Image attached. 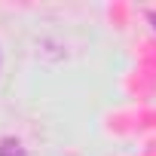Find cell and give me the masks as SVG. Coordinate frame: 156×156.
Instances as JSON below:
<instances>
[{"mask_svg": "<svg viewBox=\"0 0 156 156\" xmlns=\"http://www.w3.org/2000/svg\"><path fill=\"white\" fill-rule=\"evenodd\" d=\"M0 156H28V150L16 135H3L0 138Z\"/></svg>", "mask_w": 156, "mask_h": 156, "instance_id": "6da1fadb", "label": "cell"}, {"mask_svg": "<svg viewBox=\"0 0 156 156\" xmlns=\"http://www.w3.org/2000/svg\"><path fill=\"white\" fill-rule=\"evenodd\" d=\"M0 64H3V55H0Z\"/></svg>", "mask_w": 156, "mask_h": 156, "instance_id": "3957f363", "label": "cell"}, {"mask_svg": "<svg viewBox=\"0 0 156 156\" xmlns=\"http://www.w3.org/2000/svg\"><path fill=\"white\" fill-rule=\"evenodd\" d=\"M147 19H150V25H153V31H156V12H147Z\"/></svg>", "mask_w": 156, "mask_h": 156, "instance_id": "7a4b0ae2", "label": "cell"}]
</instances>
